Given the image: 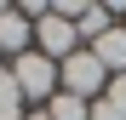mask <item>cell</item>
<instances>
[{"label":"cell","mask_w":126,"mask_h":120,"mask_svg":"<svg viewBox=\"0 0 126 120\" xmlns=\"http://www.w3.org/2000/svg\"><path fill=\"white\" fill-rule=\"evenodd\" d=\"M34 46H40V57H52V63H63V57H75V52H80V29L69 23V17L46 12V17L34 23Z\"/></svg>","instance_id":"3957f363"},{"label":"cell","mask_w":126,"mask_h":120,"mask_svg":"<svg viewBox=\"0 0 126 120\" xmlns=\"http://www.w3.org/2000/svg\"><path fill=\"white\" fill-rule=\"evenodd\" d=\"M23 120H52V114H46V109H34V114H23Z\"/></svg>","instance_id":"30bf717a"},{"label":"cell","mask_w":126,"mask_h":120,"mask_svg":"<svg viewBox=\"0 0 126 120\" xmlns=\"http://www.w3.org/2000/svg\"><path fill=\"white\" fill-rule=\"evenodd\" d=\"M12 80H17L23 97H46V103L57 97V63L40 57V52H23V57H17V63H12Z\"/></svg>","instance_id":"7a4b0ae2"},{"label":"cell","mask_w":126,"mask_h":120,"mask_svg":"<svg viewBox=\"0 0 126 120\" xmlns=\"http://www.w3.org/2000/svg\"><path fill=\"white\" fill-rule=\"evenodd\" d=\"M92 120H126V114L109 103V97H97V103H92Z\"/></svg>","instance_id":"9c48e42d"},{"label":"cell","mask_w":126,"mask_h":120,"mask_svg":"<svg viewBox=\"0 0 126 120\" xmlns=\"http://www.w3.org/2000/svg\"><path fill=\"white\" fill-rule=\"evenodd\" d=\"M92 57L109 69V80H115V74H126V29H103V34L92 40Z\"/></svg>","instance_id":"277c9868"},{"label":"cell","mask_w":126,"mask_h":120,"mask_svg":"<svg viewBox=\"0 0 126 120\" xmlns=\"http://www.w3.org/2000/svg\"><path fill=\"white\" fill-rule=\"evenodd\" d=\"M46 114H52V120H92V103H80V97L57 92L52 103H46Z\"/></svg>","instance_id":"52a82bcc"},{"label":"cell","mask_w":126,"mask_h":120,"mask_svg":"<svg viewBox=\"0 0 126 120\" xmlns=\"http://www.w3.org/2000/svg\"><path fill=\"white\" fill-rule=\"evenodd\" d=\"M34 40V23L23 12H12V6H0V52H17L23 57V46Z\"/></svg>","instance_id":"5b68a950"},{"label":"cell","mask_w":126,"mask_h":120,"mask_svg":"<svg viewBox=\"0 0 126 120\" xmlns=\"http://www.w3.org/2000/svg\"><path fill=\"white\" fill-rule=\"evenodd\" d=\"M103 97H109V103H115V109L126 114V74H115V80H109V92H103Z\"/></svg>","instance_id":"ba28073f"},{"label":"cell","mask_w":126,"mask_h":120,"mask_svg":"<svg viewBox=\"0 0 126 120\" xmlns=\"http://www.w3.org/2000/svg\"><path fill=\"white\" fill-rule=\"evenodd\" d=\"M75 29H80V40H97L103 29H115V12H109V6H86Z\"/></svg>","instance_id":"8992f818"},{"label":"cell","mask_w":126,"mask_h":120,"mask_svg":"<svg viewBox=\"0 0 126 120\" xmlns=\"http://www.w3.org/2000/svg\"><path fill=\"white\" fill-rule=\"evenodd\" d=\"M57 86L69 92V97H80V103H97L103 92H109V69L92 57V46L86 52H75V57H63L57 63Z\"/></svg>","instance_id":"6da1fadb"}]
</instances>
